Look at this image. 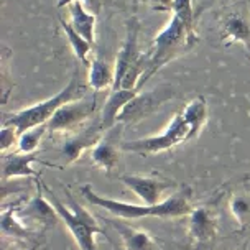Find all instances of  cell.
Masks as SVG:
<instances>
[{"label": "cell", "mask_w": 250, "mask_h": 250, "mask_svg": "<svg viewBox=\"0 0 250 250\" xmlns=\"http://www.w3.org/2000/svg\"><path fill=\"white\" fill-rule=\"evenodd\" d=\"M81 196L92 206L105 209L107 212L114 214L125 221H133V219L142 217H162V219H175L189 216L193 211V191L189 186H181L176 189V193L162 201L156 206H138V204L124 203L112 198H105L94 193V189L89 185L83 186Z\"/></svg>", "instance_id": "obj_1"}, {"label": "cell", "mask_w": 250, "mask_h": 250, "mask_svg": "<svg viewBox=\"0 0 250 250\" xmlns=\"http://www.w3.org/2000/svg\"><path fill=\"white\" fill-rule=\"evenodd\" d=\"M84 94H86V84L81 81L79 69L76 68L73 71L69 83L60 92L55 94L50 99H44L42 102H37V104L26 107V109L17 110V112L12 114H5L3 115L5 119H3L2 125H10V127L17 128V132L20 135V133H23L28 128L48 124L50 119L56 114L58 109H61L68 102L84 99Z\"/></svg>", "instance_id": "obj_2"}, {"label": "cell", "mask_w": 250, "mask_h": 250, "mask_svg": "<svg viewBox=\"0 0 250 250\" xmlns=\"http://www.w3.org/2000/svg\"><path fill=\"white\" fill-rule=\"evenodd\" d=\"M44 191H46V196L50 199V203L53 204V208L56 209L58 216H60L61 221L64 222V226L69 229L79 250H97L96 235H105V230L92 217V214L84 206H81L74 199V196L69 193V189H66V188H64V193L68 196L69 206H66L51 189L44 188Z\"/></svg>", "instance_id": "obj_3"}, {"label": "cell", "mask_w": 250, "mask_h": 250, "mask_svg": "<svg viewBox=\"0 0 250 250\" xmlns=\"http://www.w3.org/2000/svg\"><path fill=\"white\" fill-rule=\"evenodd\" d=\"M193 48L194 46L189 42L185 25L181 23L178 17L173 15L171 20L168 21V25L153 38L150 50L146 51L148 53V68H146L145 74L142 76L140 83H138V91L163 66H167L169 61L176 60V58H180L181 55L193 50Z\"/></svg>", "instance_id": "obj_4"}, {"label": "cell", "mask_w": 250, "mask_h": 250, "mask_svg": "<svg viewBox=\"0 0 250 250\" xmlns=\"http://www.w3.org/2000/svg\"><path fill=\"white\" fill-rule=\"evenodd\" d=\"M189 142V127L183 119L181 112L175 114V117L169 122V125L165 128L162 135H153V137H145V138H137L132 142H124L122 150L132 151V153L148 156L160 153V151L171 150L173 146Z\"/></svg>", "instance_id": "obj_5"}, {"label": "cell", "mask_w": 250, "mask_h": 250, "mask_svg": "<svg viewBox=\"0 0 250 250\" xmlns=\"http://www.w3.org/2000/svg\"><path fill=\"white\" fill-rule=\"evenodd\" d=\"M217 26L224 46L240 43L250 56V8L247 0H239L219 12Z\"/></svg>", "instance_id": "obj_6"}, {"label": "cell", "mask_w": 250, "mask_h": 250, "mask_svg": "<svg viewBox=\"0 0 250 250\" xmlns=\"http://www.w3.org/2000/svg\"><path fill=\"white\" fill-rule=\"evenodd\" d=\"M219 232V212L212 204L193 208L188 216V247L191 250H208L216 242Z\"/></svg>", "instance_id": "obj_7"}, {"label": "cell", "mask_w": 250, "mask_h": 250, "mask_svg": "<svg viewBox=\"0 0 250 250\" xmlns=\"http://www.w3.org/2000/svg\"><path fill=\"white\" fill-rule=\"evenodd\" d=\"M176 97V89L168 86V84H162L156 86L151 91L138 92L133 99L124 107L120 112L117 124L124 125H135L142 120L148 119L151 114L156 112L163 104Z\"/></svg>", "instance_id": "obj_8"}, {"label": "cell", "mask_w": 250, "mask_h": 250, "mask_svg": "<svg viewBox=\"0 0 250 250\" xmlns=\"http://www.w3.org/2000/svg\"><path fill=\"white\" fill-rule=\"evenodd\" d=\"M94 110H96V97L68 102L61 109H58L56 114L50 119V122L46 124L48 132L58 133V135L76 133L92 117Z\"/></svg>", "instance_id": "obj_9"}, {"label": "cell", "mask_w": 250, "mask_h": 250, "mask_svg": "<svg viewBox=\"0 0 250 250\" xmlns=\"http://www.w3.org/2000/svg\"><path fill=\"white\" fill-rule=\"evenodd\" d=\"M104 133L105 130L102 127L99 117L94 120L92 124H89L87 127H83L81 130L66 137L60 144V146H58V155L64 162V167L78 162L87 148H94L97 145V142L104 137Z\"/></svg>", "instance_id": "obj_10"}, {"label": "cell", "mask_w": 250, "mask_h": 250, "mask_svg": "<svg viewBox=\"0 0 250 250\" xmlns=\"http://www.w3.org/2000/svg\"><path fill=\"white\" fill-rule=\"evenodd\" d=\"M125 125L115 124L112 128H109L104 137L97 142V145L91 148V163L96 168L102 169L105 173H112L119 167L120 150H122V133Z\"/></svg>", "instance_id": "obj_11"}, {"label": "cell", "mask_w": 250, "mask_h": 250, "mask_svg": "<svg viewBox=\"0 0 250 250\" xmlns=\"http://www.w3.org/2000/svg\"><path fill=\"white\" fill-rule=\"evenodd\" d=\"M122 185H125L132 193H135L138 198L145 203V206H156L162 203L165 191L176 189L175 181L163 176H144V175H122L119 176Z\"/></svg>", "instance_id": "obj_12"}, {"label": "cell", "mask_w": 250, "mask_h": 250, "mask_svg": "<svg viewBox=\"0 0 250 250\" xmlns=\"http://www.w3.org/2000/svg\"><path fill=\"white\" fill-rule=\"evenodd\" d=\"M125 40L124 44L120 48L117 60H115V83L112 91L122 87V81L125 78V74L128 73V69L138 61V58L142 56L140 50H138V35H140V20L135 15H132L127 20V28H125Z\"/></svg>", "instance_id": "obj_13"}, {"label": "cell", "mask_w": 250, "mask_h": 250, "mask_svg": "<svg viewBox=\"0 0 250 250\" xmlns=\"http://www.w3.org/2000/svg\"><path fill=\"white\" fill-rule=\"evenodd\" d=\"M17 216H19L21 221H28L31 224L42 226L43 230L55 227V222L60 219L56 209L53 208V204L50 203V199L44 198L40 180L37 183V193L33 194V198L26 204H23V199H20L19 206H17Z\"/></svg>", "instance_id": "obj_14"}, {"label": "cell", "mask_w": 250, "mask_h": 250, "mask_svg": "<svg viewBox=\"0 0 250 250\" xmlns=\"http://www.w3.org/2000/svg\"><path fill=\"white\" fill-rule=\"evenodd\" d=\"M104 221L119 234L122 250H165L162 245H158V242L151 237L150 232L144 229H137V227L130 226L128 222L119 221V219L104 217Z\"/></svg>", "instance_id": "obj_15"}, {"label": "cell", "mask_w": 250, "mask_h": 250, "mask_svg": "<svg viewBox=\"0 0 250 250\" xmlns=\"http://www.w3.org/2000/svg\"><path fill=\"white\" fill-rule=\"evenodd\" d=\"M33 163H42L46 167H55L53 163L43 162L42 158H38L37 153H19V151H13V153L2 155V181L7 183L8 180L13 178H38V171H35L31 168Z\"/></svg>", "instance_id": "obj_16"}, {"label": "cell", "mask_w": 250, "mask_h": 250, "mask_svg": "<svg viewBox=\"0 0 250 250\" xmlns=\"http://www.w3.org/2000/svg\"><path fill=\"white\" fill-rule=\"evenodd\" d=\"M20 203V201H19ZM19 203L10 204V206H3L2 214H0V229H2L3 239H20L26 242H35L42 234L37 230H31L30 227L23 224V221L17 216V206Z\"/></svg>", "instance_id": "obj_17"}, {"label": "cell", "mask_w": 250, "mask_h": 250, "mask_svg": "<svg viewBox=\"0 0 250 250\" xmlns=\"http://www.w3.org/2000/svg\"><path fill=\"white\" fill-rule=\"evenodd\" d=\"M138 92H140L138 89H122V87L117 89V91H110L104 107H102V114H101V122L105 132L117 124V119L120 112L124 110V107L127 105Z\"/></svg>", "instance_id": "obj_18"}, {"label": "cell", "mask_w": 250, "mask_h": 250, "mask_svg": "<svg viewBox=\"0 0 250 250\" xmlns=\"http://www.w3.org/2000/svg\"><path fill=\"white\" fill-rule=\"evenodd\" d=\"M69 10V23L78 31L81 37L94 44L96 42V12H89L84 2L76 0L71 5H68Z\"/></svg>", "instance_id": "obj_19"}, {"label": "cell", "mask_w": 250, "mask_h": 250, "mask_svg": "<svg viewBox=\"0 0 250 250\" xmlns=\"http://www.w3.org/2000/svg\"><path fill=\"white\" fill-rule=\"evenodd\" d=\"M181 115L185 119V122L188 124V127H189V140H194L204 128V125L208 124L209 109H208L206 97L198 96L191 102H188L185 109L181 110Z\"/></svg>", "instance_id": "obj_20"}, {"label": "cell", "mask_w": 250, "mask_h": 250, "mask_svg": "<svg viewBox=\"0 0 250 250\" xmlns=\"http://www.w3.org/2000/svg\"><path fill=\"white\" fill-rule=\"evenodd\" d=\"M115 83V68L112 64H109L102 58H94L89 66L87 73V84L92 87V91L99 92L110 89L112 91Z\"/></svg>", "instance_id": "obj_21"}, {"label": "cell", "mask_w": 250, "mask_h": 250, "mask_svg": "<svg viewBox=\"0 0 250 250\" xmlns=\"http://www.w3.org/2000/svg\"><path fill=\"white\" fill-rule=\"evenodd\" d=\"M171 12H173V15L178 17L181 23L185 25L191 44L196 46V44L199 43V35H198V31H196L199 19L196 17L193 0H173Z\"/></svg>", "instance_id": "obj_22"}, {"label": "cell", "mask_w": 250, "mask_h": 250, "mask_svg": "<svg viewBox=\"0 0 250 250\" xmlns=\"http://www.w3.org/2000/svg\"><path fill=\"white\" fill-rule=\"evenodd\" d=\"M60 25L62 31H64L66 35V40H68L71 50H73L76 60H78L79 62H81L83 66H86V68H89L91 66V61H89V55H91V50H92V44L86 42L81 35L78 33L73 25L69 23V21H66L64 19H60Z\"/></svg>", "instance_id": "obj_23"}, {"label": "cell", "mask_w": 250, "mask_h": 250, "mask_svg": "<svg viewBox=\"0 0 250 250\" xmlns=\"http://www.w3.org/2000/svg\"><path fill=\"white\" fill-rule=\"evenodd\" d=\"M229 211L235 217L239 224V230L242 232L250 226V194L249 193H234L229 199Z\"/></svg>", "instance_id": "obj_24"}, {"label": "cell", "mask_w": 250, "mask_h": 250, "mask_svg": "<svg viewBox=\"0 0 250 250\" xmlns=\"http://www.w3.org/2000/svg\"><path fill=\"white\" fill-rule=\"evenodd\" d=\"M46 132H48V127H46V124H44V125H38V127L28 128V130H25L23 133H20L17 151H19V153H25V155L37 153L38 146L42 144V138L46 135Z\"/></svg>", "instance_id": "obj_25"}, {"label": "cell", "mask_w": 250, "mask_h": 250, "mask_svg": "<svg viewBox=\"0 0 250 250\" xmlns=\"http://www.w3.org/2000/svg\"><path fill=\"white\" fill-rule=\"evenodd\" d=\"M19 132L17 128L10 127V125H2L0 130V151L2 155H7L8 150L13 148V145H19Z\"/></svg>", "instance_id": "obj_26"}, {"label": "cell", "mask_w": 250, "mask_h": 250, "mask_svg": "<svg viewBox=\"0 0 250 250\" xmlns=\"http://www.w3.org/2000/svg\"><path fill=\"white\" fill-rule=\"evenodd\" d=\"M145 2L156 12H171L173 8V0H145Z\"/></svg>", "instance_id": "obj_27"}, {"label": "cell", "mask_w": 250, "mask_h": 250, "mask_svg": "<svg viewBox=\"0 0 250 250\" xmlns=\"http://www.w3.org/2000/svg\"><path fill=\"white\" fill-rule=\"evenodd\" d=\"M73 2H76V0H58V8H61V7H66V5H71ZM81 2H84V3H89V5H96V8H97V0H81Z\"/></svg>", "instance_id": "obj_28"}, {"label": "cell", "mask_w": 250, "mask_h": 250, "mask_svg": "<svg viewBox=\"0 0 250 250\" xmlns=\"http://www.w3.org/2000/svg\"><path fill=\"white\" fill-rule=\"evenodd\" d=\"M26 250H38V245H33L31 249H26Z\"/></svg>", "instance_id": "obj_29"}]
</instances>
